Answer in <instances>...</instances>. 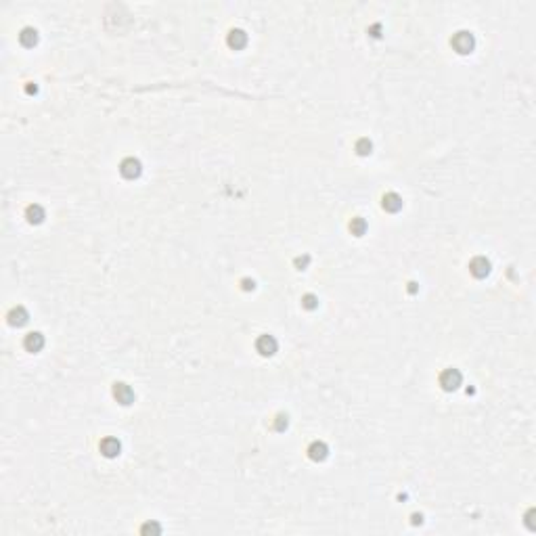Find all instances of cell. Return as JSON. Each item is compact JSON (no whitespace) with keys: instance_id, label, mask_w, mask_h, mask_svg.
<instances>
[{"instance_id":"cell-12","label":"cell","mask_w":536,"mask_h":536,"mask_svg":"<svg viewBox=\"0 0 536 536\" xmlns=\"http://www.w3.org/2000/svg\"><path fill=\"white\" fill-rule=\"evenodd\" d=\"M245 42H247L245 32H241V30H233L231 34H228V44H231L233 48H241V46H245Z\"/></svg>"},{"instance_id":"cell-1","label":"cell","mask_w":536,"mask_h":536,"mask_svg":"<svg viewBox=\"0 0 536 536\" xmlns=\"http://www.w3.org/2000/svg\"><path fill=\"white\" fill-rule=\"evenodd\" d=\"M440 386L446 389V392L457 389L459 386H461V373H459L457 369H446V371L440 375Z\"/></svg>"},{"instance_id":"cell-16","label":"cell","mask_w":536,"mask_h":536,"mask_svg":"<svg viewBox=\"0 0 536 536\" xmlns=\"http://www.w3.org/2000/svg\"><path fill=\"white\" fill-rule=\"evenodd\" d=\"M371 141H369V138H360V141L356 143V151L360 153V155H367V153H371Z\"/></svg>"},{"instance_id":"cell-13","label":"cell","mask_w":536,"mask_h":536,"mask_svg":"<svg viewBox=\"0 0 536 536\" xmlns=\"http://www.w3.org/2000/svg\"><path fill=\"white\" fill-rule=\"evenodd\" d=\"M25 216L32 224H38V222H42V218H44V210L40 205H30L25 210Z\"/></svg>"},{"instance_id":"cell-14","label":"cell","mask_w":536,"mask_h":536,"mask_svg":"<svg viewBox=\"0 0 536 536\" xmlns=\"http://www.w3.org/2000/svg\"><path fill=\"white\" fill-rule=\"evenodd\" d=\"M19 38H21V42L25 46H34V44H36V40H38V32L34 30V27H25Z\"/></svg>"},{"instance_id":"cell-17","label":"cell","mask_w":536,"mask_h":536,"mask_svg":"<svg viewBox=\"0 0 536 536\" xmlns=\"http://www.w3.org/2000/svg\"><path fill=\"white\" fill-rule=\"evenodd\" d=\"M302 304H304V306H306V308H308V310H312V308H316V297L308 294V296H304Z\"/></svg>"},{"instance_id":"cell-5","label":"cell","mask_w":536,"mask_h":536,"mask_svg":"<svg viewBox=\"0 0 536 536\" xmlns=\"http://www.w3.org/2000/svg\"><path fill=\"white\" fill-rule=\"evenodd\" d=\"M120 172H122L126 178H136L138 174H141V162H138V159H134V157L124 159L122 166H120Z\"/></svg>"},{"instance_id":"cell-19","label":"cell","mask_w":536,"mask_h":536,"mask_svg":"<svg viewBox=\"0 0 536 536\" xmlns=\"http://www.w3.org/2000/svg\"><path fill=\"white\" fill-rule=\"evenodd\" d=\"M243 285H245V289H254V281L249 283V281H243Z\"/></svg>"},{"instance_id":"cell-2","label":"cell","mask_w":536,"mask_h":536,"mask_svg":"<svg viewBox=\"0 0 536 536\" xmlns=\"http://www.w3.org/2000/svg\"><path fill=\"white\" fill-rule=\"evenodd\" d=\"M452 46H455L461 55L471 53V48H473V36H471L469 32H459L457 36L452 38Z\"/></svg>"},{"instance_id":"cell-18","label":"cell","mask_w":536,"mask_h":536,"mask_svg":"<svg viewBox=\"0 0 536 536\" xmlns=\"http://www.w3.org/2000/svg\"><path fill=\"white\" fill-rule=\"evenodd\" d=\"M277 427H279V429L287 427V417H279V421H277Z\"/></svg>"},{"instance_id":"cell-6","label":"cell","mask_w":536,"mask_h":536,"mask_svg":"<svg viewBox=\"0 0 536 536\" xmlns=\"http://www.w3.org/2000/svg\"><path fill=\"white\" fill-rule=\"evenodd\" d=\"M256 346H258V352L264 354V356H270V354L277 352V339L273 335H262Z\"/></svg>"},{"instance_id":"cell-4","label":"cell","mask_w":536,"mask_h":536,"mask_svg":"<svg viewBox=\"0 0 536 536\" xmlns=\"http://www.w3.org/2000/svg\"><path fill=\"white\" fill-rule=\"evenodd\" d=\"M113 396H115L117 402H122V405H130V402L134 400V392H132V388L126 386V384H115L113 386Z\"/></svg>"},{"instance_id":"cell-10","label":"cell","mask_w":536,"mask_h":536,"mask_svg":"<svg viewBox=\"0 0 536 536\" xmlns=\"http://www.w3.org/2000/svg\"><path fill=\"white\" fill-rule=\"evenodd\" d=\"M400 207H402V199H400L396 193L384 195V210H388V212H398Z\"/></svg>"},{"instance_id":"cell-9","label":"cell","mask_w":536,"mask_h":536,"mask_svg":"<svg viewBox=\"0 0 536 536\" xmlns=\"http://www.w3.org/2000/svg\"><path fill=\"white\" fill-rule=\"evenodd\" d=\"M327 444L325 442H312L310 446H308V455L312 461H323V459H327Z\"/></svg>"},{"instance_id":"cell-8","label":"cell","mask_w":536,"mask_h":536,"mask_svg":"<svg viewBox=\"0 0 536 536\" xmlns=\"http://www.w3.org/2000/svg\"><path fill=\"white\" fill-rule=\"evenodd\" d=\"M23 346H25V350H30V352H40L44 346V337L40 335V333H27Z\"/></svg>"},{"instance_id":"cell-3","label":"cell","mask_w":536,"mask_h":536,"mask_svg":"<svg viewBox=\"0 0 536 536\" xmlns=\"http://www.w3.org/2000/svg\"><path fill=\"white\" fill-rule=\"evenodd\" d=\"M469 270H471V275H473V277L482 279V277H486V275L490 273V262L486 260V258L478 256V258H473V260H471V264H469Z\"/></svg>"},{"instance_id":"cell-15","label":"cell","mask_w":536,"mask_h":536,"mask_svg":"<svg viewBox=\"0 0 536 536\" xmlns=\"http://www.w3.org/2000/svg\"><path fill=\"white\" fill-rule=\"evenodd\" d=\"M350 231L354 233V235H365V231H367V222L363 220V218H352V222H350Z\"/></svg>"},{"instance_id":"cell-7","label":"cell","mask_w":536,"mask_h":536,"mask_svg":"<svg viewBox=\"0 0 536 536\" xmlns=\"http://www.w3.org/2000/svg\"><path fill=\"white\" fill-rule=\"evenodd\" d=\"M120 448H122V444H120V440H115V438H105V440L101 442V452L109 459L120 455Z\"/></svg>"},{"instance_id":"cell-11","label":"cell","mask_w":536,"mask_h":536,"mask_svg":"<svg viewBox=\"0 0 536 536\" xmlns=\"http://www.w3.org/2000/svg\"><path fill=\"white\" fill-rule=\"evenodd\" d=\"M9 323H11V325H17V327L25 325V323H27V312L21 308V306H19V308H13V310L9 312Z\"/></svg>"}]
</instances>
